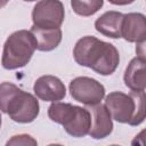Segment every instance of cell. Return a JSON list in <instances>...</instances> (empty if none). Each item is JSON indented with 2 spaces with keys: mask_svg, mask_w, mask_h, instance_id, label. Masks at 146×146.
Returning <instances> with one entry per match:
<instances>
[{
  "mask_svg": "<svg viewBox=\"0 0 146 146\" xmlns=\"http://www.w3.org/2000/svg\"><path fill=\"white\" fill-rule=\"evenodd\" d=\"M8 1H9V0H0V8L5 7V6L8 3Z\"/></svg>",
  "mask_w": 146,
  "mask_h": 146,
  "instance_id": "e0dca14e",
  "label": "cell"
},
{
  "mask_svg": "<svg viewBox=\"0 0 146 146\" xmlns=\"http://www.w3.org/2000/svg\"><path fill=\"white\" fill-rule=\"evenodd\" d=\"M146 59L141 56H136L128 64L123 80L124 84L131 91H145L146 88V75H145Z\"/></svg>",
  "mask_w": 146,
  "mask_h": 146,
  "instance_id": "8fae6325",
  "label": "cell"
},
{
  "mask_svg": "<svg viewBox=\"0 0 146 146\" xmlns=\"http://www.w3.org/2000/svg\"><path fill=\"white\" fill-rule=\"evenodd\" d=\"M1 123H2V117H1V114H0V128H1Z\"/></svg>",
  "mask_w": 146,
  "mask_h": 146,
  "instance_id": "ac0fdd59",
  "label": "cell"
},
{
  "mask_svg": "<svg viewBox=\"0 0 146 146\" xmlns=\"http://www.w3.org/2000/svg\"><path fill=\"white\" fill-rule=\"evenodd\" d=\"M112 5H116V6H125V5H130L132 2H135L136 0H107Z\"/></svg>",
  "mask_w": 146,
  "mask_h": 146,
  "instance_id": "2e32d148",
  "label": "cell"
},
{
  "mask_svg": "<svg viewBox=\"0 0 146 146\" xmlns=\"http://www.w3.org/2000/svg\"><path fill=\"white\" fill-rule=\"evenodd\" d=\"M7 146L9 145H38V141L30 135H26V133H22V135H16V136H13L7 143H6Z\"/></svg>",
  "mask_w": 146,
  "mask_h": 146,
  "instance_id": "9a60e30c",
  "label": "cell"
},
{
  "mask_svg": "<svg viewBox=\"0 0 146 146\" xmlns=\"http://www.w3.org/2000/svg\"><path fill=\"white\" fill-rule=\"evenodd\" d=\"M65 18V8L60 0H40L32 10L33 25L40 29L60 27Z\"/></svg>",
  "mask_w": 146,
  "mask_h": 146,
  "instance_id": "8992f818",
  "label": "cell"
},
{
  "mask_svg": "<svg viewBox=\"0 0 146 146\" xmlns=\"http://www.w3.org/2000/svg\"><path fill=\"white\" fill-rule=\"evenodd\" d=\"M48 116L51 121L62 124L64 130L75 138L87 136L91 127L90 111L70 103L54 102L48 107Z\"/></svg>",
  "mask_w": 146,
  "mask_h": 146,
  "instance_id": "277c9868",
  "label": "cell"
},
{
  "mask_svg": "<svg viewBox=\"0 0 146 146\" xmlns=\"http://www.w3.org/2000/svg\"><path fill=\"white\" fill-rule=\"evenodd\" d=\"M36 49V41L31 31L19 30L11 33L5 44L1 57V65L6 70L24 67L32 58Z\"/></svg>",
  "mask_w": 146,
  "mask_h": 146,
  "instance_id": "5b68a950",
  "label": "cell"
},
{
  "mask_svg": "<svg viewBox=\"0 0 146 146\" xmlns=\"http://www.w3.org/2000/svg\"><path fill=\"white\" fill-rule=\"evenodd\" d=\"M71 97L87 106L100 104L105 97V87L94 78L76 76L68 86Z\"/></svg>",
  "mask_w": 146,
  "mask_h": 146,
  "instance_id": "52a82bcc",
  "label": "cell"
},
{
  "mask_svg": "<svg viewBox=\"0 0 146 146\" xmlns=\"http://www.w3.org/2000/svg\"><path fill=\"white\" fill-rule=\"evenodd\" d=\"M32 34L36 41V50L40 51H51L57 48L62 41V30L56 29H40L32 25Z\"/></svg>",
  "mask_w": 146,
  "mask_h": 146,
  "instance_id": "4fadbf2b",
  "label": "cell"
},
{
  "mask_svg": "<svg viewBox=\"0 0 146 146\" xmlns=\"http://www.w3.org/2000/svg\"><path fill=\"white\" fill-rule=\"evenodd\" d=\"M23 1H27V2H32V1H36V0H23Z\"/></svg>",
  "mask_w": 146,
  "mask_h": 146,
  "instance_id": "d6986e66",
  "label": "cell"
},
{
  "mask_svg": "<svg viewBox=\"0 0 146 146\" xmlns=\"http://www.w3.org/2000/svg\"><path fill=\"white\" fill-rule=\"evenodd\" d=\"M104 105L112 119L120 123L139 125L145 120V91H113L105 97Z\"/></svg>",
  "mask_w": 146,
  "mask_h": 146,
  "instance_id": "3957f363",
  "label": "cell"
},
{
  "mask_svg": "<svg viewBox=\"0 0 146 146\" xmlns=\"http://www.w3.org/2000/svg\"><path fill=\"white\" fill-rule=\"evenodd\" d=\"M121 38L128 42L140 43L146 39V19L141 13L124 14L121 23Z\"/></svg>",
  "mask_w": 146,
  "mask_h": 146,
  "instance_id": "9c48e42d",
  "label": "cell"
},
{
  "mask_svg": "<svg viewBox=\"0 0 146 146\" xmlns=\"http://www.w3.org/2000/svg\"><path fill=\"white\" fill-rule=\"evenodd\" d=\"M91 127L89 136L94 139H103L108 137L113 131L112 116L105 105L97 104L91 106Z\"/></svg>",
  "mask_w": 146,
  "mask_h": 146,
  "instance_id": "30bf717a",
  "label": "cell"
},
{
  "mask_svg": "<svg viewBox=\"0 0 146 146\" xmlns=\"http://www.w3.org/2000/svg\"><path fill=\"white\" fill-rule=\"evenodd\" d=\"M35 96L44 102H59L66 96V87L62 80L55 75H42L38 78L33 86Z\"/></svg>",
  "mask_w": 146,
  "mask_h": 146,
  "instance_id": "ba28073f",
  "label": "cell"
},
{
  "mask_svg": "<svg viewBox=\"0 0 146 146\" xmlns=\"http://www.w3.org/2000/svg\"><path fill=\"white\" fill-rule=\"evenodd\" d=\"M123 15L124 14L115 10L104 13L95 22L96 31L111 39L121 38V23Z\"/></svg>",
  "mask_w": 146,
  "mask_h": 146,
  "instance_id": "7c38bea8",
  "label": "cell"
},
{
  "mask_svg": "<svg viewBox=\"0 0 146 146\" xmlns=\"http://www.w3.org/2000/svg\"><path fill=\"white\" fill-rule=\"evenodd\" d=\"M104 5V0H71L73 11L83 17L96 14Z\"/></svg>",
  "mask_w": 146,
  "mask_h": 146,
  "instance_id": "5bb4252c",
  "label": "cell"
},
{
  "mask_svg": "<svg viewBox=\"0 0 146 146\" xmlns=\"http://www.w3.org/2000/svg\"><path fill=\"white\" fill-rule=\"evenodd\" d=\"M0 111L6 113L14 122L31 123L40 112L36 97L23 91L11 82L0 83Z\"/></svg>",
  "mask_w": 146,
  "mask_h": 146,
  "instance_id": "7a4b0ae2",
  "label": "cell"
},
{
  "mask_svg": "<svg viewBox=\"0 0 146 146\" xmlns=\"http://www.w3.org/2000/svg\"><path fill=\"white\" fill-rule=\"evenodd\" d=\"M73 57L76 64L89 67L100 75H111L120 63L116 47L92 35H86L76 41Z\"/></svg>",
  "mask_w": 146,
  "mask_h": 146,
  "instance_id": "6da1fadb",
  "label": "cell"
}]
</instances>
